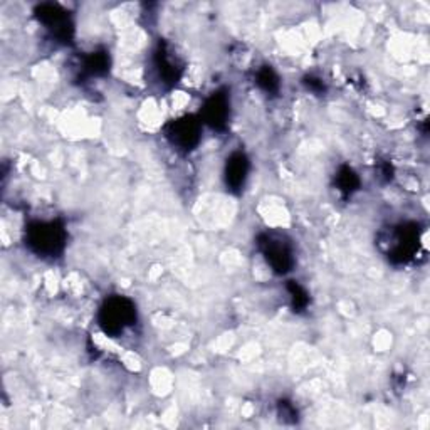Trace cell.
Listing matches in <instances>:
<instances>
[{"label": "cell", "mask_w": 430, "mask_h": 430, "mask_svg": "<svg viewBox=\"0 0 430 430\" xmlns=\"http://www.w3.org/2000/svg\"><path fill=\"white\" fill-rule=\"evenodd\" d=\"M135 318V308L126 299H111L103 308V326L109 333H120L124 328L130 326Z\"/></svg>", "instance_id": "obj_1"}, {"label": "cell", "mask_w": 430, "mask_h": 430, "mask_svg": "<svg viewBox=\"0 0 430 430\" xmlns=\"http://www.w3.org/2000/svg\"><path fill=\"white\" fill-rule=\"evenodd\" d=\"M63 231L54 224L37 225V231L32 234L31 242L37 247V251L44 254H54L63 246Z\"/></svg>", "instance_id": "obj_2"}, {"label": "cell", "mask_w": 430, "mask_h": 430, "mask_svg": "<svg viewBox=\"0 0 430 430\" xmlns=\"http://www.w3.org/2000/svg\"><path fill=\"white\" fill-rule=\"evenodd\" d=\"M264 254H266L267 262L279 271V273H286L291 267V254L289 251L282 246V242H276V240L267 239L266 247H264Z\"/></svg>", "instance_id": "obj_3"}, {"label": "cell", "mask_w": 430, "mask_h": 430, "mask_svg": "<svg viewBox=\"0 0 430 430\" xmlns=\"http://www.w3.org/2000/svg\"><path fill=\"white\" fill-rule=\"evenodd\" d=\"M229 104L227 100L222 96H214L209 103L205 104V120L209 123H212L214 126H220L222 123H225L227 118Z\"/></svg>", "instance_id": "obj_4"}, {"label": "cell", "mask_w": 430, "mask_h": 430, "mask_svg": "<svg viewBox=\"0 0 430 430\" xmlns=\"http://www.w3.org/2000/svg\"><path fill=\"white\" fill-rule=\"evenodd\" d=\"M199 128L194 122H180L175 124V131H173V143H179L183 148L194 146L197 143Z\"/></svg>", "instance_id": "obj_5"}, {"label": "cell", "mask_w": 430, "mask_h": 430, "mask_svg": "<svg viewBox=\"0 0 430 430\" xmlns=\"http://www.w3.org/2000/svg\"><path fill=\"white\" fill-rule=\"evenodd\" d=\"M247 173V160L242 155H236L227 165V183H231L234 188H239L246 180Z\"/></svg>", "instance_id": "obj_6"}]
</instances>
